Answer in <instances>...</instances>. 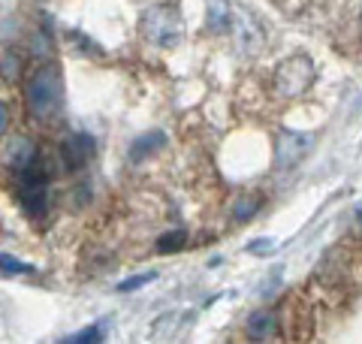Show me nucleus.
Wrapping results in <instances>:
<instances>
[{"mask_svg":"<svg viewBox=\"0 0 362 344\" xmlns=\"http://www.w3.org/2000/svg\"><path fill=\"white\" fill-rule=\"evenodd\" d=\"M61 94H64L61 70L58 67H52V64L40 67V70L28 79V88H25L28 115L33 121H49L61 106Z\"/></svg>","mask_w":362,"mask_h":344,"instance_id":"obj_1","label":"nucleus"},{"mask_svg":"<svg viewBox=\"0 0 362 344\" xmlns=\"http://www.w3.org/2000/svg\"><path fill=\"white\" fill-rule=\"evenodd\" d=\"M49 176L52 172L45 169L42 160L16 172V197L28 217H40L49 209Z\"/></svg>","mask_w":362,"mask_h":344,"instance_id":"obj_2","label":"nucleus"},{"mask_svg":"<svg viewBox=\"0 0 362 344\" xmlns=\"http://www.w3.org/2000/svg\"><path fill=\"white\" fill-rule=\"evenodd\" d=\"M142 33L151 45H163V49H173V45L181 40L185 33V21H181L178 6L173 4H160L145 9L142 16Z\"/></svg>","mask_w":362,"mask_h":344,"instance_id":"obj_3","label":"nucleus"},{"mask_svg":"<svg viewBox=\"0 0 362 344\" xmlns=\"http://www.w3.org/2000/svg\"><path fill=\"white\" fill-rule=\"evenodd\" d=\"M311 85H314V64L305 55H293V57H287V61L278 64L275 91L281 97H287V100L302 97Z\"/></svg>","mask_w":362,"mask_h":344,"instance_id":"obj_4","label":"nucleus"},{"mask_svg":"<svg viewBox=\"0 0 362 344\" xmlns=\"http://www.w3.org/2000/svg\"><path fill=\"white\" fill-rule=\"evenodd\" d=\"M90 157H94V139H90V136L73 133V136H66V139L61 142V160H64V166L70 172L82 169Z\"/></svg>","mask_w":362,"mask_h":344,"instance_id":"obj_5","label":"nucleus"},{"mask_svg":"<svg viewBox=\"0 0 362 344\" xmlns=\"http://www.w3.org/2000/svg\"><path fill=\"white\" fill-rule=\"evenodd\" d=\"M40 160V151L37 145H33L30 139H25V136H16V139H9L6 145V166L13 169V176L21 169H28L30 164H37Z\"/></svg>","mask_w":362,"mask_h":344,"instance_id":"obj_6","label":"nucleus"},{"mask_svg":"<svg viewBox=\"0 0 362 344\" xmlns=\"http://www.w3.org/2000/svg\"><path fill=\"white\" fill-rule=\"evenodd\" d=\"M275 332H278V314L275 311L259 308V311H254L247 317V336L254 341H269V338H275Z\"/></svg>","mask_w":362,"mask_h":344,"instance_id":"obj_7","label":"nucleus"},{"mask_svg":"<svg viewBox=\"0 0 362 344\" xmlns=\"http://www.w3.org/2000/svg\"><path fill=\"white\" fill-rule=\"evenodd\" d=\"M311 145V136L308 133H281V142H278V164H296V157Z\"/></svg>","mask_w":362,"mask_h":344,"instance_id":"obj_8","label":"nucleus"},{"mask_svg":"<svg viewBox=\"0 0 362 344\" xmlns=\"http://www.w3.org/2000/svg\"><path fill=\"white\" fill-rule=\"evenodd\" d=\"M163 145H166V136H163V133H157V130H151V133H142L139 139H136V142L130 145V154H127V157L133 160V164H142L145 157L154 154V151H160Z\"/></svg>","mask_w":362,"mask_h":344,"instance_id":"obj_9","label":"nucleus"},{"mask_svg":"<svg viewBox=\"0 0 362 344\" xmlns=\"http://www.w3.org/2000/svg\"><path fill=\"white\" fill-rule=\"evenodd\" d=\"M209 28L211 30H233L235 21H233V6L226 0H209Z\"/></svg>","mask_w":362,"mask_h":344,"instance_id":"obj_10","label":"nucleus"},{"mask_svg":"<svg viewBox=\"0 0 362 344\" xmlns=\"http://www.w3.org/2000/svg\"><path fill=\"white\" fill-rule=\"evenodd\" d=\"M106 329H109V323L103 320V323H94V326H88V329H82V332H76V336H66L64 344H94V341H103V338H106V336H103Z\"/></svg>","mask_w":362,"mask_h":344,"instance_id":"obj_11","label":"nucleus"},{"mask_svg":"<svg viewBox=\"0 0 362 344\" xmlns=\"http://www.w3.org/2000/svg\"><path fill=\"white\" fill-rule=\"evenodd\" d=\"M187 242V233L185 229H173V233H163L160 239H157V254H175V251H181Z\"/></svg>","mask_w":362,"mask_h":344,"instance_id":"obj_12","label":"nucleus"},{"mask_svg":"<svg viewBox=\"0 0 362 344\" xmlns=\"http://www.w3.org/2000/svg\"><path fill=\"white\" fill-rule=\"evenodd\" d=\"M157 278V272H142V275H133V278H124L121 284H118V290L121 293H133V290H139L142 284H151Z\"/></svg>","mask_w":362,"mask_h":344,"instance_id":"obj_13","label":"nucleus"},{"mask_svg":"<svg viewBox=\"0 0 362 344\" xmlns=\"http://www.w3.org/2000/svg\"><path fill=\"white\" fill-rule=\"evenodd\" d=\"M0 263H4V275H30L33 272V266L16 260L13 254H4V257H0Z\"/></svg>","mask_w":362,"mask_h":344,"instance_id":"obj_14","label":"nucleus"},{"mask_svg":"<svg viewBox=\"0 0 362 344\" xmlns=\"http://www.w3.org/2000/svg\"><path fill=\"white\" fill-rule=\"evenodd\" d=\"M275 248H278L275 239H254V242H247V245H245L247 254H257V257H266V254H272Z\"/></svg>","mask_w":362,"mask_h":344,"instance_id":"obj_15","label":"nucleus"},{"mask_svg":"<svg viewBox=\"0 0 362 344\" xmlns=\"http://www.w3.org/2000/svg\"><path fill=\"white\" fill-rule=\"evenodd\" d=\"M21 73V57L13 52H4V79H18Z\"/></svg>","mask_w":362,"mask_h":344,"instance_id":"obj_16","label":"nucleus"},{"mask_svg":"<svg viewBox=\"0 0 362 344\" xmlns=\"http://www.w3.org/2000/svg\"><path fill=\"white\" fill-rule=\"evenodd\" d=\"M257 209H259V200H254V197H245V200L235 202V217H239V221H247V217H251Z\"/></svg>","mask_w":362,"mask_h":344,"instance_id":"obj_17","label":"nucleus"},{"mask_svg":"<svg viewBox=\"0 0 362 344\" xmlns=\"http://www.w3.org/2000/svg\"><path fill=\"white\" fill-rule=\"evenodd\" d=\"M0 115H4V118H0V130L6 133V127H9V106H6V103L0 106Z\"/></svg>","mask_w":362,"mask_h":344,"instance_id":"obj_18","label":"nucleus"}]
</instances>
